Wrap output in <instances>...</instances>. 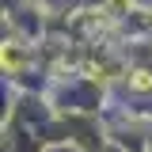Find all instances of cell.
Listing matches in <instances>:
<instances>
[{
    "label": "cell",
    "mask_w": 152,
    "mask_h": 152,
    "mask_svg": "<svg viewBox=\"0 0 152 152\" xmlns=\"http://www.w3.org/2000/svg\"><path fill=\"white\" fill-rule=\"evenodd\" d=\"M110 4H114V8H118V12H122V8H126V4H129V0H110Z\"/></svg>",
    "instance_id": "obj_2"
},
{
    "label": "cell",
    "mask_w": 152,
    "mask_h": 152,
    "mask_svg": "<svg viewBox=\"0 0 152 152\" xmlns=\"http://www.w3.org/2000/svg\"><path fill=\"white\" fill-rule=\"evenodd\" d=\"M133 88H141V91H145V88H152V76L145 72V69H137V72H133Z\"/></svg>",
    "instance_id": "obj_1"
}]
</instances>
